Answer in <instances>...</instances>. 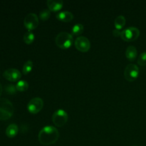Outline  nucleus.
Segmentation results:
<instances>
[{
    "mask_svg": "<svg viewBox=\"0 0 146 146\" xmlns=\"http://www.w3.org/2000/svg\"><path fill=\"white\" fill-rule=\"evenodd\" d=\"M59 133L56 128L51 125L44 126L38 133V138L41 144L49 145L55 143L58 139Z\"/></svg>",
    "mask_w": 146,
    "mask_h": 146,
    "instance_id": "obj_1",
    "label": "nucleus"
},
{
    "mask_svg": "<svg viewBox=\"0 0 146 146\" xmlns=\"http://www.w3.org/2000/svg\"><path fill=\"white\" fill-rule=\"evenodd\" d=\"M14 113V106L9 100L0 98V120L5 121L12 116Z\"/></svg>",
    "mask_w": 146,
    "mask_h": 146,
    "instance_id": "obj_2",
    "label": "nucleus"
},
{
    "mask_svg": "<svg viewBox=\"0 0 146 146\" xmlns=\"http://www.w3.org/2000/svg\"><path fill=\"white\" fill-rule=\"evenodd\" d=\"M74 38L73 35L66 31H61L57 34L55 38L56 44L61 48H68L72 45Z\"/></svg>",
    "mask_w": 146,
    "mask_h": 146,
    "instance_id": "obj_3",
    "label": "nucleus"
},
{
    "mask_svg": "<svg viewBox=\"0 0 146 146\" xmlns=\"http://www.w3.org/2000/svg\"><path fill=\"white\" fill-rule=\"evenodd\" d=\"M140 35V31L138 28L133 27H128L121 31V37L123 40L131 41L136 40Z\"/></svg>",
    "mask_w": 146,
    "mask_h": 146,
    "instance_id": "obj_4",
    "label": "nucleus"
},
{
    "mask_svg": "<svg viewBox=\"0 0 146 146\" xmlns=\"http://www.w3.org/2000/svg\"><path fill=\"white\" fill-rule=\"evenodd\" d=\"M139 75V68L136 64H129L124 70V76L128 81H133Z\"/></svg>",
    "mask_w": 146,
    "mask_h": 146,
    "instance_id": "obj_5",
    "label": "nucleus"
},
{
    "mask_svg": "<svg viewBox=\"0 0 146 146\" xmlns=\"http://www.w3.org/2000/svg\"><path fill=\"white\" fill-rule=\"evenodd\" d=\"M68 114L64 110L58 109L52 115V121L56 126H63L68 121Z\"/></svg>",
    "mask_w": 146,
    "mask_h": 146,
    "instance_id": "obj_6",
    "label": "nucleus"
},
{
    "mask_svg": "<svg viewBox=\"0 0 146 146\" xmlns=\"http://www.w3.org/2000/svg\"><path fill=\"white\" fill-rule=\"evenodd\" d=\"M44 106V101L39 97H35L30 100L27 105V109L31 113L36 114L39 112Z\"/></svg>",
    "mask_w": 146,
    "mask_h": 146,
    "instance_id": "obj_7",
    "label": "nucleus"
},
{
    "mask_svg": "<svg viewBox=\"0 0 146 146\" xmlns=\"http://www.w3.org/2000/svg\"><path fill=\"white\" fill-rule=\"evenodd\" d=\"M24 24L29 31L35 29L39 24L38 16L34 13H29L24 18Z\"/></svg>",
    "mask_w": 146,
    "mask_h": 146,
    "instance_id": "obj_8",
    "label": "nucleus"
},
{
    "mask_svg": "<svg viewBox=\"0 0 146 146\" xmlns=\"http://www.w3.org/2000/svg\"><path fill=\"white\" fill-rule=\"evenodd\" d=\"M75 46L78 50L82 52H86L91 48V42L88 38L85 36H79L75 40Z\"/></svg>",
    "mask_w": 146,
    "mask_h": 146,
    "instance_id": "obj_9",
    "label": "nucleus"
},
{
    "mask_svg": "<svg viewBox=\"0 0 146 146\" xmlns=\"http://www.w3.org/2000/svg\"><path fill=\"white\" fill-rule=\"evenodd\" d=\"M3 76L7 80L10 81H17L20 79L21 74L17 68H9L7 69L3 74Z\"/></svg>",
    "mask_w": 146,
    "mask_h": 146,
    "instance_id": "obj_10",
    "label": "nucleus"
},
{
    "mask_svg": "<svg viewBox=\"0 0 146 146\" xmlns=\"http://www.w3.org/2000/svg\"><path fill=\"white\" fill-rule=\"evenodd\" d=\"M56 17L58 19L66 22V21H71L74 19V14L69 11H62L57 13Z\"/></svg>",
    "mask_w": 146,
    "mask_h": 146,
    "instance_id": "obj_11",
    "label": "nucleus"
},
{
    "mask_svg": "<svg viewBox=\"0 0 146 146\" xmlns=\"http://www.w3.org/2000/svg\"><path fill=\"white\" fill-rule=\"evenodd\" d=\"M64 2L61 0H48L47 6L51 11H58L63 7Z\"/></svg>",
    "mask_w": 146,
    "mask_h": 146,
    "instance_id": "obj_12",
    "label": "nucleus"
},
{
    "mask_svg": "<svg viewBox=\"0 0 146 146\" xmlns=\"http://www.w3.org/2000/svg\"><path fill=\"white\" fill-rule=\"evenodd\" d=\"M19 131V128L17 124L12 123L10 124L6 129V135L9 138H14L17 135Z\"/></svg>",
    "mask_w": 146,
    "mask_h": 146,
    "instance_id": "obj_13",
    "label": "nucleus"
},
{
    "mask_svg": "<svg viewBox=\"0 0 146 146\" xmlns=\"http://www.w3.org/2000/svg\"><path fill=\"white\" fill-rule=\"evenodd\" d=\"M125 56L131 61H133L137 56V48L134 46H129L125 51Z\"/></svg>",
    "mask_w": 146,
    "mask_h": 146,
    "instance_id": "obj_14",
    "label": "nucleus"
},
{
    "mask_svg": "<svg viewBox=\"0 0 146 146\" xmlns=\"http://www.w3.org/2000/svg\"><path fill=\"white\" fill-rule=\"evenodd\" d=\"M125 24V18L124 16L123 15H119L115 19V21H114V25L116 29L120 30L121 29H122L124 27V25Z\"/></svg>",
    "mask_w": 146,
    "mask_h": 146,
    "instance_id": "obj_15",
    "label": "nucleus"
},
{
    "mask_svg": "<svg viewBox=\"0 0 146 146\" xmlns=\"http://www.w3.org/2000/svg\"><path fill=\"white\" fill-rule=\"evenodd\" d=\"M84 25L80 23H77V24H74L72 27V29H71V34L72 35H80V34H82V32L84 31Z\"/></svg>",
    "mask_w": 146,
    "mask_h": 146,
    "instance_id": "obj_16",
    "label": "nucleus"
},
{
    "mask_svg": "<svg viewBox=\"0 0 146 146\" xmlns=\"http://www.w3.org/2000/svg\"><path fill=\"white\" fill-rule=\"evenodd\" d=\"M16 88H17V91H25L28 89L29 84L27 81H24V80H21V81H19L17 82Z\"/></svg>",
    "mask_w": 146,
    "mask_h": 146,
    "instance_id": "obj_17",
    "label": "nucleus"
},
{
    "mask_svg": "<svg viewBox=\"0 0 146 146\" xmlns=\"http://www.w3.org/2000/svg\"><path fill=\"white\" fill-rule=\"evenodd\" d=\"M33 66H34V63H33L32 61L28 60V61H26L24 64V66H23V74H25V75L28 74L32 70Z\"/></svg>",
    "mask_w": 146,
    "mask_h": 146,
    "instance_id": "obj_18",
    "label": "nucleus"
},
{
    "mask_svg": "<svg viewBox=\"0 0 146 146\" xmlns=\"http://www.w3.org/2000/svg\"><path fill=\"white\" fill-rule=\"evenodd\" d=\"M34 38H35V36H34V34H33V32L31 31H27V32L24 34V37H23L24 42L27 44H31V43L34 41Z\"/></svg>",
    "mask_w": 146,
    "mask_h": 146,
    "instance_id": "obj_19",
    "label": "nucleus"
},
{
    "mask_svg": "<svg viewBox=\"0 0 146 146\" xmlns=\"http://www.w3.org/2000/svg\"><path fill=\"white\" fill-rule=\"evenodd\" d=\"M51 15V10L48 9H44L39 13V18L42 20H47Z\"/></svg>",
    "mask_w": 146,
    "mask_h": 146,
    "instance_id": "obj_20",
    "label": "nucleus"
},
{
    "mask_svg": "<svg viewBox=\"0 0 146 146\" xmlns=\"http://www.w3.org/2000/svg\"><path fill=\"white\" fill-rule=\"evenodd\" d=\"M4 88H5L6 93L8 94H14L17 91L16 86L13 85V84H8Z\"/></svg>",
    "mask_w": 146,
    "mask_h": 146,
    "instance_id": "obj_21",
    "label": "nucleus"
},
{
    "mask_svg": "<svg viewBox=\"0 0 146 146\" xmlns=\"http://www.w3.org/2000/svg\"><path fill=\"white\" fill-rule=\"evenodd\" d=\"M138 63L141 66L146 65V51L143 52L140 54L139 57L138 58Z\"/></svg>",
    "mask_w": 146,
    "mask_h": 146,
    "instance_id": "obj_22",
    "label": "nucleus"
},
{
    "mask_svg": "<svg viewBox=\"0 0 146 146\" xmlns=\"http://www.w3.org/2000/svg\"><path fill=\"white\" fill-rule=\"evenodd\" d=\"M113 35L115 36H121V31H120V30L115 29L113 31Z\"/></svg>",
    "mask_w": 146,
    "mask_h": 146,
    "instance_id": "obj_23",
    "label": "nucleus"
},
{
    "mask_svg": "<svg viewBox=\"0 0 146 146\" xmlns=\"http://www.w3.org/2000/svg\"><path fill=\"white\" fill-rule=\"evenodd\" d=\"M1 94H2V86H1V84H0V96H1Z\"/></svg>",
    "mask_w": 146,
    "mask_h": 146,
    "instance_id": "obj_24",
    "label": "nucleus"
}]
</instances>
